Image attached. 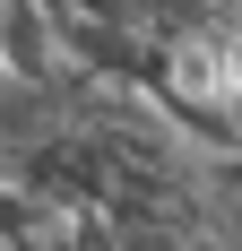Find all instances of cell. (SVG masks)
<instances>
[{
	"label": "cell",
	"mask_w": 242,
	"mask_h": 251,
	"mask_svg": "<svg viewBox=\"0 0 242 251\" xmlns=\"http://www.w3.org/2000/svg\"><path fill=\"white\" fill-rule=\"evenodd\" d=\"M208 61H217V104L242 148V9H208Z\"/></svg>",
	"instance_id": "cell-1"
},
{
	"label": "cell",
	"mask_w": 242,
	"mask_h": 251,
	"mask_svg": "<svg viewBox=\"0 0 242 251\" xmlns=\"http://www.w3.org/2000/svg\"><path fill=\"white\" fill-rule=\"evenodd\" d=\"M208 226H217L225 251H242V200H217V208H208Z\"/></svg>",
	"instance_id": "cell-2"
}]
</instances>
